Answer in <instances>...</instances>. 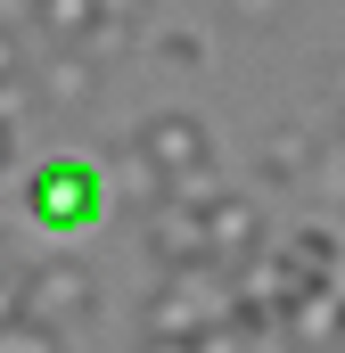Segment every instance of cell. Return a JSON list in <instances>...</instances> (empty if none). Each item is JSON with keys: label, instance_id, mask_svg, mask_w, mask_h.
Returning <instances> with one entry per match:
<instances>
[{"label": "cell", "instance_id": "cell-1", "mask_svg": "<svg viewBox=\"0 0 345 353\" xmlns=\"http://www.w3.org/2000/svg\"><path fill=\"white\" fill-rule=\"evenodd\" d=\"M132 148H140V165L165 181L172 197H189V205L214 197V140H206L197 115H148V123L132 132Z\"/></svg>", "mask_w": 345, "mask_h": 353}, {"label": "cell", "instance_id": "cell-2", "mask_svg": "<svg viewBox=\"0 0 345 353\" xmlns=\"http://www.w3.org/2000/svg\"><path fill=\"white\" fill-rule=\"evenodd\" d=\"M25 214L41 230H90V222H107V173L90 157H50L25 181Z\"/></svg>", "mask_w": 345, "mask_h": 353}, {"label": "cell", "instance_id": "cell-3", "mask_svg": "<svg viewBox=\"0 0 345 353\" xmlns=\"http://www.w3.org/2000/svg\"><path fill=\"white\" fill-rule=\"evenodd\" d=\"M197 214H206V255H214L222 271H247V263L263 255V205H255V197H239V189H214Z\"/></svg>", "mask_w": 345, "mask_h": 353}, {"label": "cell", "instance_id": "cell-4", "mask_svg": "<svg viewBox=\"0 0 345 353\" xmlns=\"http://www.w3.org/2000/svg\"><path fill=\"white\" fill-rule=\"evenodd\" d=\"M25 312H41L58 329H83L99 312V279L83 263H25Z\"/></svg>", "mask_w": 345, "mask_h": 353}, {"label": "cell", "instance_id": "cell-5", "mask_svg": "<svg viewBox=\"0 0 345 353\" xmlns=\"http://www.w3.org/2000/svg\"><path fill=\"white\" fill-rule=\"evenodd\" d=\"M148 263H165V271L206 263V214L189 197H157L148 205Z\"/></svg>", "mask_w": 345, "mask_h": 353}, {"label": "cell", "instance_id": "cell-6", "mask_svg": "<svg viewBox=\"0 0 345 353\" xmlns=\"http://www.w3.org/2000/svg\"><path fill=\"white\" fill-rule=\"evenodd\" d=\"M99 74H107V66H99L90 50H58L50 66H33V99L58 107V115H83L90 99H99Z\"/></svg>", "mask_w": 345, "mask_h": 353}, {"label": "cell", "instance_id": "cell-7", "mask_svg": "<svg viewBox=\"0 0 345 353\" xmlns=\"http://www.w3.org/2000/svg\"><path fill=\"white\" fill-rule=\"evenodd\" d=\"M25 25H33L50 50H83L90 25H99V0H25Z\"/></svg>", "mask_w": 345, "mask_h": 353}, {"label": "cell", "instance_id": "cell-8", "mask_svg": "<svg viewBox=\"0 0 345 353\" xmlns=\"http://www.w3.org/2000/svg\"><path fill=\"white\" fill-rule=\"evenodd\" d=\"M255 173L271 181V189H304V173H313V140H304L296 123H279V132L255 148Z\"/></svg>", "mask_w": 345, "mask_h": 353}, {"label": "cell", "instance_id": "cell-9", "mask_svg": "<svg viewBox=\"0 0 345 353\" xmlns=\"http://www.w3.org/2000/svg\"><path fill=\"white\" fill-rule=\"evenodd\" d=\"M75 329H58V321H41V312H17V321H0V353H66Z\"/></svg>", "mask_w": 345, "mask_h": 353}, {"label": "cell", "instance_id": "cell-10", "mask_svg": "<svg viewBox=\"0 0 345 353\" xmlns=\"http://www.w3.org/2000/svg\"><path fill=\"white\" fill-rule=\"evenodd\" d=\"M132 41H140V17H107V8H99V25H90V58H99V66H115V58H132Z\"/></svg>", "mask_w": 345, "mask_h": 353}, {"label": "cell", "instance_id": "cell-11", "mask_svg": "<svg viewBox=\"0 0 345 353\" xmlns=\"http://www.w3.org/2000/svg\"><path fill=\"white\" fill-rule=\"evenodd\" d=\"M304 189H321V197H337V205H345V132L313 140V173H304Z\"/></svg>", "mask_w": 345, "mask_h": 353}, {"label": "cell", "instance_id": "cell-12", "mask_svg": "<svg viewBox=\"0 0 345 353\" xmlns=\"http://www.w3.org/2000/svg\"><path fill=\"white\" fill-rule=\"evenodd\" d=\"M222 8H230V25H247V33H279L296 0H222Z\"/></svg>", "mask_w": 345, "mask_h": 353}, {"label": "cell", "instance_id": "cell-13", "mask_svg": "<svg viewBox=\"0 0 345 353\" xmlns=\"http://www.w3.org/2000/svg\"><path fill=\"white\" fill-rule=\"evenodd\" d=\"M189 353H247V329H239V321L222 312V321H206V329L189 337Z\"/></svg>", "mask_w": 345, "mask_h": 353}, {"label": "cell", "instance_id": "cell-14", "mask_svg": "<svg viewBox=\"0 0 345 353\" xmlns=\"http://www.w3.org/2000/svg\"><path fill=\"white\" fill-rule=\"evenodd\" d=\"M157 58H165V66H206V41H197V33H165Z\"/></svg>", "mask_w": 345, "mask_h": 353}, {"label": "cell", "instance_id": "cell-15", "mask_svg": "<svg viewBox=\"0 0 345 353\" xmlns=\"http://www.w3.org/2000/svg\"><path fill=\"white\" fill-rule=\"evenodd\" d=\"M25 312V263H0V321Z\"/></svg>", "mask_w": 345, "mask_h": 353}, {"label": "cell", "instance_id": "cell-16", "mask_svg": "<svg viewBox=\"0 0 345 353\" xmlns=\"http://www.w3.org/2000/svg\"><path fill=\"white\" fill-rule=\"evenodd\" d=\"M107 17H148V0H99Z\"/></svg>", "mask_w": 345, "mask_h": 353}, {"label": "cell", "instance_id": "cell-17", "mask_svg": "<svg viewBox=\"0 0 345 353\" xmlns=\"http://www.w3.org/2000/svg\"><path fill=\"white\" fill-rule=\"evenodd\" d=\"M8 157H17V132H8V115H0V173H8Z\"/></svg>", "mask_w": 345, "mask_h": 353}, {"label": "cell", "instance_id": "cell-18", "mask_svg": "<svg viewBox=\"0 0 345 353\" xmlns=\"http://www.w3.org/2000/svg\"><path fill=\"white\" fill-rule=\"evenodd\" d=\"M337 132H345V99H337Z\"/></svg>", "mask_w": 345, "mask_h": 353}, {"label": "cell", "instance_id": "cell-19", "mask_svg": "<svg viewBox=\"0 0 345 353\" xmlns=\"http://www.w3.org/2000/svg\"><path fill=\"white\" fill-rule=\"evenodd\" d=\"M0 8H8V0H0Z\"/></svg>", "mask_w": 345, "mask_h": 353}]
</instances>
